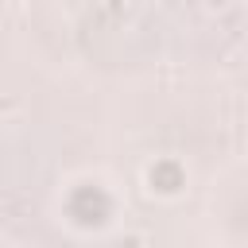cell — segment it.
<instances>
[{"instance_id": "1", "label": "cell", "mask_w": 248, "mask_h": 248, "mask_svg": "<svg viewBox=\"0 0 248 248\" xmlns=\"http://www.w3.org/2000/svg\"><path fill=\"white\" fill-rule=\"evenodd\" d=\"M66 209H70V217H74L78 225H101V221H108L112 202H108V194H105L101 186H78V190L70 194Z\"/></svg>"}, {"instance_id": "2", "label": "cell", "mask_w": 248, "mask_h": 248, "mask_svg": "<svg viewBox=\"0 0 248 248\" xmlns=\"http://www.w3.org/2000/svg\"><path fill=\"white\" fill-rule=\"evenodd\" d=\"M147 182H151V190H159V194H178V190L186 186V174H182V167H178L174 159H155V163L147 167Z\"/></svg>"}, {"instance_id": "3", "label": "cell", "mask_w": 248, "mask_h": 248, "mask_svg": "<svg viewBox=\"0 0 248 248\" xmlns=\"http://www.w3.org/2000/svg\"><path fill=\"white\" fill-rule=\"evenodd\" d=\"M124 248H140V236H128V240H124Z\"/></svg>"}]
</instances>
